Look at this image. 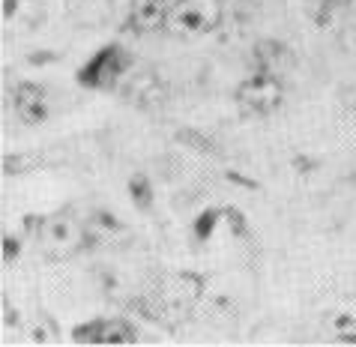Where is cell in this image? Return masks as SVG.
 Here are the masks:
<instances>
[{
  "mask_svg": "<svg viewBox=\"0 0 356 347\" xmlns=\"http://www.w3.org/2000/svg\"><path fill=\"white\" fill-rule=\"evenodd\" d=\"M326 330L339 341H356V302H341L326 314Z\"/></svg>",
  "mask_w": 356,
  "mask_h": 347,
  "instance_id": "5b68a950",
  "label": "cell"
},
{
  "mask_svg": "<svg viewBox=\"0 0 356 347\" xmlns=\"http://www.w3.org/2000/svg\"><path fill=\"white\" fill-rule=\"evenodd\" d=\"M258 60H261V66H264V72H275V75H279V69L291 60V54L284 51L279 42H261Z\"/></svg>",
  "mask_w": 356,
  "mask_h": 347,
  "instance_id": "ba28073f",
  "label": "cell"
},
{
  "mask_svg": "<svg viewBox=\"0 0 356 347\" xmlns=\"http://www.w3.org/2000/svg\"><path fill=\"white\" fill-rule=\"evenodd\" d=\"M87 234L90 231L75 216L57 213V216H48L42 227H39V245L51 257H72L87 245Z\"/></svg>",
  "mask_w": 356,
  "mask_h": 347,
  "instance_id": "7a4b0ae2",
  "label": "cell"
},
{
  "mask_svg": "<svg viewBox=\"0 0 356 347\" xmlns=\"http://www.w3.org/2000/svg\"><path fill=\"white\" fill-rule=\"evenodd\" d=\"M15 108H18V114H22V120H27V123H39V120H42V117L48 114V108H45V93L39 90L36 84L18 87V93H15Z\"/></svg>",
  "mask_w": 356,
  "mask_h": 347,
  "instance_id": "8992f818",
  "label": "cell"
},
{
  "mask_svg": "<svg viewBox=\"0 0 356 347\" xmlns=\"http://www.w3.org/2000/svg\"><path fill=\"white\" fill-rule=\"evenodd\" d=\"M222 24V0H177L168 13V27L174 36L195 39L213 33Z\"/></svg>",
  "mask_w": 356,
  "mask_h": 347,
  "instance_id": "6da1fadb",
  "label": "cell"
},
{
  "mask_svg": "<svg viewBox=\"0 0 356 347\" xmlns=\"http://www.w3.org/2000/svg\"><path fill=\"white\" fill-rule=\"evenodd\" d=\"M168 13H171V3L165 0H135L129 9V24L138 33H156L168 27Z\"/></svg>",
  "mask_w": 356,
  "mask_h": 347,
  "instance_id": "277c9868",
  "label": "cell"
},
{
  "mask_svg": "<svg viewBox=\"0 0 356 347\" xmlns=\"http://www.w3.org/2000/svg\"><path fill=\"white\" fill-rule=\"evenodd\" d=\"M75 339H81V341H132L135 332L120 321H105V323H96V332L81 330V332H75Z\"/></svg>",
  "mask_w": 356,
  "mask_h": 347,
  "instance_id": "52a82bcc",
  "label": "cell"
},
{
  "mask_svg": "<svg viewBox=\"0 0 356 347\" xmlns=\"http://www.w3.org/2000/svg\"><path fill=\"white\" fill-rule=\"evenodd\" d=\"M236 102L249 114H273L284 102V87L275 72H264L261 69L258 75L243 81V87L236 90Z\"/></svg>",
  "mask_w": 356,
  "mask_h": 347,
  "instance_id": "3957f363",
  "label": "cell"
}]
</instances>
